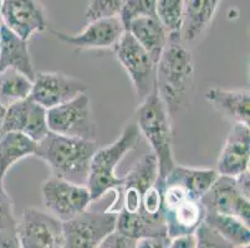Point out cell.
<instances>
[{
  "label": "cell",
  "mask_w": 250,
  "mask_h": 248,
  "mask_svg": "<svg viewBox=\"0 0 250 248\" xmlns=\"http://www.w3.org/2000/svg\"><path fill=\"white\" fill-rule=\"evenodd\" d=\"M203 222L214 229L230 245L231 248L249 247V226L236 216L226 215V213L206 212Z\"/></svg>",
  "instance_id": "cell-24"
},
{
  "label": "cell",
  "mask_w": 250,
  "mask_h": 248,
  "mask_svg": "<svg viewBox=\"0 0 250 248\" xmlns=\"http://www.w3.org/2000/svg\"><path fill=\"white\" fill-rule=\"evenodd\" d=\"M194 60L181 35L168 36L167 45L157 62L156 91L169 117L187 109L192 99Z\"/></svg>",
  "instance_id": "cell-1"
},
{
  "label": "cell",
  "mask_w": 250,
  "mask_h": 248,
  "mask_svg": "<svg viewBox=\"0 0 250 248\" xmlns=\"http://www.w3.org/2000/svg\"><path fill=\"white\" fill-rule=\"evenodd\" d=\"M235 179V185L238 191L244 197L249 199L250 197V172L249 169L243 172L242 174H239L238 176L234 177Z\"/></svg>",
  "instance_id": "cell-35"
},
{
  "label": "cell",
  "mask_w": 250,
  "mask_h": 248,
  "mask_svg": "<svg viewBox=\"0 0 250 248\" xmlns=\"http://www.w3.org/2000/svg\"><path fill=\"white\" fill-rule=\"evenodd\" d=\"M219 174L215 169H197V168L182 167L176 164L165 177L182 184L195 196L202 197L214 184Z\"/></svg>",
  "instance_id": "cell-25"
},
{
  "label": "cell",
  "mask_w": 250,
  "mask_h": 248,
  "mask_svg": "<svg viewBox=\"0 0 250 248\" xmlns=\"http://www.w3.org/2000/svg\"><path fill=\"white\" fill-rule=\"evenodd\" d=\"M6 108L0 104V136L3 134V123H4V115H5Z\"/></svg>",
  "instance_id": "cell-36"
},
{
  "label": "cell",
  "mask_w": 250,
  "mask_h": 248,
  "mask_svg": "<svg viewBox=\"0 0 250 248\" xmlns=\"http://www.w3.org/2000/svg\"><path fill=\"white\" fill-rule=\"evenodd\" d=\"M222 0H184L183 25L181 38L183 44L198 40L212 24Z\"/></svg>",
  "instance_id": "cell-19"
},
{
  "label": "cell",
  "mask_w": 250,
  "mask_h": 248,
  "mask_svg": "<svg viewBox=\"0 0 250 248\" xmlns=\"http://www.w3.org/2000/svg\"><path fill=\"white\" fill-rule=\"evenodd\" d=\"M112 50L118 62L132 81L138 102H142L156 88L157 63L127 30H125Z\"/></svg>",
  "instance_id": "cell-6"
},
{
  "label": "cell",
  "mask_w": 250,
  "mask_h": 248,
  "mask_svg": "<svg viewBox=\"0 0 250 248\" xmlns=\"http://www.w3.org/2000/svg\"><path fill=\"white\" fill-rule=\"evenodd\" d=\"M87 91L81 79L60 72H35L30 97L44 108L50 109L71 101Z\"/></svg>",
  "instance_id": "cell-11"
},
{
  "label": "cell",
  "mask_w": 250,
  "mask_h": 248,
  "mask_svg": "<svg viewBox=\"0 0 250 248\" xmlns=\"http://www.w3.org/2000/svg\"><path fill=\"white\" fill-rule=\"evenodd\" d=\"M194 235L195 238H197V247L199 248H231L230 245H229V243L227 242L214 229L208 226V225L203 221H202V224L197 227Z\"/></svg>",
  "instance_id": "cell-31"
},
{
  "label": "cell",
  "mask_w": 250,
  "mask_h": 248,
  "mask_svg": "<svg viewBox=\"0 0 250 248\" xmlns=\"http://www.w3.org/2000/svg\"><path fill=\"white\" fill-rule=\"evenodd\" d=\"M157 0H124L120 19L126 30L127 25L136 18L156 17Z\"/></svg>",
  "instance_id": "cell-29"
},
{
  "label": "cell",
  "mask_w": 250,
  "mask_h": 248,
  "mask_svg": "<svg viewBox=\"0 0 250 248\" xmlns=\"http://www.w3.org/2000/svg\"><path fill=\"white\" fill-rule=\"evenodd\" d=\"M116 229L136 241L143 237L168 236L165 220H152L140 212H127L124 209L117 215Z\"/></svg>",
  "instance_id": "cell-23"
},
{
  "label": "cell",
  "mask_w": 250,
  "mask_h": 248,
  "mask_svg": "<svg viewBox=\"0 0 250 248\" xmlns=\"http://www.w3.org/2000/svg\"><path fill=\"white\" fill-rule=\"evenodd\" d=\"M36 142L18 132H6L0 136V183L15 163L29 155H34Z\"/></svg>",
  "instance_id": "cell-22"
},
{
  "label": "cell",
  "mask_w": 250,
  "mask_h": 248,
  "mask_svg": "<svg viewBox=\"0 0 250 248\" xmlns=\"http://www.w3.org/2000/svg\"><path fill=\"white\" fill-rule=\"evenodd\" d=\"M169 245L170 238L168 236L143 237L137 241V248H167Z\"/></svg>",
  "instance_id": "cell-33"
},
{
  "label": "cell",
  "mask_w": 250,
  "mask_h": 248,
  "mask_svg": "<svg viewBox=\"0 0 250 248\" xmlns=\"http://www.w3.org/2000/svg\"><path fill=\"white\" fill-rule=\"evenodd\" d=\"M184 0H157L156 17L168 36L181 35Z\"/></svg>",
  "instance_id": "cell-28"
},
{
  "label": "cell",
  "mask_w": 250,
  "mask_h": 248,
  "mask_svg": "<svg viewBox=\"0 0 250 248\" xmlns=\"http://www.w3.org/2000/svg\"><path fill=\"white\" fill-rule=\"evenodd\" d=\"M158 161L153 153L145 154L124 177L121 190L124 194L122 209L127 212H137L145 191L158 179Z\"/></svg>",
  "instance_id": "cell-17"
},
{
  "label": "cell",
  "mask_w": 250,
  "mask_h": 248,
  "mask_svg": "<svg viewBox=\"0 0 250 248\" xmlns=\"http://www.w3.org/2000/svg\"><path fill=\"white\" fill-rule=\"evenodd\" d=\"M250 128L243 123H233L226 144L217 160L219 175L235 177L249 169Z\"/></svg>",
  "instance_id": "cell-16"
},
{
  "label": "cell",
  "mask_w": 250,
  "mask_h": 248,
  "mask_svg": "<svg viewBox=\"0 0 250 248\" xmlns=\"http://www.w3.org/2000/svg\"><path fill=\"white\" fill-rule=\"evenodd\" d=\"M18 218L14 213L13 201L0 183V248H19Z\"/></svg>",
  "instance_id": "cell-27"
},
{
  "label": "cell",
  "mask_w": 250,
  "mask_h": 248,
  "mask_svg": "<svg viewBox=\"0 0 250 248\" xmlns=\"http://www.w3.org/2000/svg\"><path fill=\"white\" fill-rule=\"evenodd\" d=\"M4 68H15L31 79L35 76L28 40L0 22V70Z\"/></svg>",
  "instance_id": "cell-18"
},
{
  "label": "cell",
  "mask_w": 250,
  "mask_h": 248,
  "mask_svg": "<svg viewBox=\"0 0 250 248\" xmlns=\"http://www.w3.org/2000/svg\"><path fill=\"white\" fill-rule=\"evenodd\" d=\"M206 98L218 112L226 115L233 123L250 124L249 90H226L212 87L206 92Z\"/></svg>",
  "instance_id": "cell-20"
},
{
  "label": "cell",
  "mask_w": 250,
  "mask_h": 248,
  "mask_svg": "<svg viewBox=\"0 0 250 248\" xmlns=\"http://www.w3.org/2000/svg\"><path fill=\"white\" fill-rule=\"evenodd\" d=\"M18 236L22 248H63L62 221L36 208L22 210L18 221Z\"/></svg>",
  "instance_id": "cell-9"
},
{
  "label": "cell",
  "mask_w": 250,
  "mask_h": 248,
  "mask_svg": "<svg viewBox=\"0 0 250 248\" xmlns=\"http://www.w3.org/2000/svg\"><path fill=\"white\" fill-rule=\"evenodd\" d=\"M126 30L148 52L154 62H158L167 45L168 35L157 17L136 18L127 25Z\"/></svg>",
  "instance_id": "cell-21"
},
{
  "label": "cell",
  "mask_w": 250,
  "mask_h": 248,
  "mask_svg": "<svg viewBox=\"0 0 250 248\" xmlns=\"http://www.w3.org/2000/svg\"><path fill=\"white\" fill-rule=\"evenodd\" d=\"M100 248H137V241L115 229V231L104 237Z\"/></svg>",
  "instance_id": "cell-32"
},
{
  "label": "cell",
  "mask_w": 250,
  "mask_h": 248,
  "mask_svg": "<svg viewBox=\"0 0 250 248\" xmlns=\"http://www.w3.org/2000/svg\"><path fill=\"white\" fill-rule=\"evenodd\" d=\"M6 132L22 133L34 142H40L50 132L47 126V109L34 101L30 95L11 104L6 108L4 115L3 133Z\"/></svg>",
  "instance_id": "cell-14"
},
{
  "label": "cell",
  "mask_w": 250,
  "mask_h": 248,
  "mask_svg": "<svg viewBox=\"0 0 250 248\" xmlns=\"http://www.w3.org/2000/svg\"><path fill=\"white\" fill-rule=\"evenodd\" d=\"M47 126L52 133L96 140L97 126L87 93H81L66 103L47 109Z\"/></svg>",
  "instance_id": "cell-7"
},
{
  "label": "cell",
  "mask_w": 250,
  "mask_h": 248,
  "mask_svg": "<svg viewBox=\"0 0 250 248\" xmlns=\"http://www.w3.org/2000/svg\"><path fill=\"white\" fill-rule=\"evenodd\" d=\"M33 79L15 68L0 70V104L8 108L11 104L28 98Z\"/></svg>",
  "instance_id": "cell-26"
},
{
  "label": "cell",
  "mask_w": 250,
  "mask_h": 248,
  "mask_svg": "<svg viewBox=\"0 0 250 248\" xmlns=\"http://www.w3.org/2000/svg\"><path fill=\"white\" fill-rule=\"evenodd\" d=\"M0 22L28 41L47 29L44 9L38 0H0Z\"/></svg>",
  "instance_id": "cell-12"
},
{
  "label": "cell",
  "mask_w": 250,
  "mask_h": 248,
  "mask_svg": "<svg viewBox=\"0 0 250 248\" xmlns=\"http://www.w3.org/2000/svg\"><path fill=\"white\" fill-rule=\"evenodd\" d=\"M99 149L96 140L74 138L49 132L36 143L34 156L46 163L54 176L86 185L91 159Z\"/></svg>",
  "instance_id": "cell-2"
},
{
  "label": "cell",
  "mask_w": 250,
  "mask_h": 248,
  "mask_svg": "<svg viewBox=\"0 0 250 248\" xmlns=\"http://www.w3.org/2000/svg\"><path fill=\"white\" fill-rule=\"evenodd\" d=\"M122 3L124 0H90L85 14L86 19L88 21H94L104 18L118 17Z\"/></svg>",
  "instance_id": "cell-30"
},
{
  "label": "cell",
  "mask_w": 250,
  "mask_h": 248,
  "mask_svg": "<svg viewBox=\"0 0 250 248\" xmlns=\"http://www.w3.org/2000/svg\"><path fill=\"white\" fill-rule=\"evenodd\" d=\"M170 248H195L197 247V238L194 233H188V235L176 236L170 238Z\"/></svg>",
  "instance_id": "cell-34"
},
{
  "label": "cell",
  "mask_w": 250,
  "mask_h": 248,
  "mask_svg": "<svg viewBox=\"0 0 250 248\" xmlns=\"http://www.w3.org/2000/svg\"><path fill=\"white\" fill-rule=\"evenodd\" d=\"M88 22L90 24L80 34H65L56 30L51 33L58 40L81 50L112 49L125 33V26L120 17L104 18Z\"/></svg>",
  "instance_id": "cell-15"
},
{
  "label": "cell",
  "mask_w": 250,
  "mask_h": 248,
  "mask_svg": "<svg viewBox=\"0 0 250 248\" xmlns=\"http://www.w3.org/2000/svg\"><path fill=\"white\" fill-rule=\"evenodd\" d=\"M156 185L162 191V213L169 238L194 233L206 215L201 197L182 184L166 177L157 179Z\"/></svg>",
  "instance_id": "cell-5"
},
{
  "label": "cell",
  "mask_w": 250,
  "mask_h": 248,
  "mask_svg": "<svg viewBox=\"0 0 250 248\" xmlns=\"http://www.w3.org/2000/svg\"><path fill=\"white\" fill-rule=\"evenodd\" d=\"M42 194L46 210L61 221H66L87 210L92 202L87 186L54 175L44 181Z\"/></svg>",
  "instance_id": "cell-10"
},
{
  "label": "cell",
  "mask_w": 250,
  "mask_h": 248,
  "mask_svg": "<svg viewBox=\"0 0 250 248\" xmlns=\"http://www.w3.org/2000/svg\"><path fill=\"white\" fill-rule=\"evenodd\" d=\"M169 113L160 98L156 88L140 102L136 112V124L152 148V153L158 161V180H162L176 165L172 149V128Z\"/></svg>",
  "instance_id": "cell-4"
},
{
  "label": "cell",
  "mask_w": 250,
  "mask_h": 248,
  "mask_svg": "<svg viewBox=\"0 0 250 248\" xmlns=\"http://www.w3.org/2000/svg\"><path fill=\"white\" fill-rule=\"evenodd\" d=\"M201 201L206 212L233 215L250 225V201L238 191L234 177L219 175Z\"/></svg>",
  "instance_id": "cell-13"
},
{
  "label": "cell",
  "mask_w": 250,
  "mask_h": 248,
  "mask_svg": "<svg viewBox=\"0 0 250 248\" xmlns=\"http://www.w3.org/2000/svg\"><path fill=\"white\" fill-rule=\"evenodd\" d=\"M118 211L107 209L102 212L87 210L62 221L65 248H96L115 231Z\"/></svg>",
  "instance_id": "cell-8"
},
{
  "label": "cell",
  "mask_w": 250,
  "mask_h": 248,
  "mask_svg": "<svg viewBox=\"0 0 250 248\" xmlns=\"http://www.w3.org/2000/svg\"><path fill=\"white\" fill-rule=\"evenodd\" d=\"M141 133L136 123H129L121 135L108 147L99 148L91 159L90 172L86 186L92 201L101 199L108 191L121 190L124 177L116 175V168L131 150L137 147Z\"/></svg>",
  "instance_id": "cell-3"
}]
</instances>
